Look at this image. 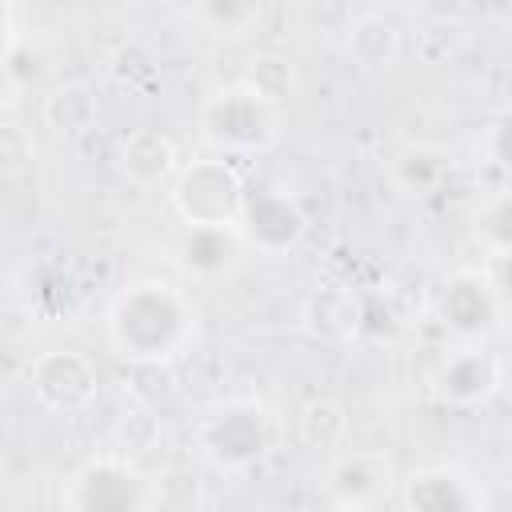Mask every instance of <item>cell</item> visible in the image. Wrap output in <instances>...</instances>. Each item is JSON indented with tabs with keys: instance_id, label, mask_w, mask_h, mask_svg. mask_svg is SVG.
<instances>
[{
	"instance_id": "cell-5",
	"label": "cell",
	"mask_w": 512,
	"mask_h": 512,
	"mask_svg": "<svg viewBox=\"0 0 512 512\" xmlns=\"http://www.w3.org/2000/svg\"><path fill=\"white\" fill-rule=\"evenodd\" d=\"M248 196V180L236 172L232 160L200 156L180 168V176L168 188L172 212L184 220V228L196 224H236Z\"/></svg>"
},
{
	"instance_id": "cell-7",
	"label": "cell",
	"mask_w": 512,
	"mask_h": 512,
	"mask_svg": "<svg viewBox=\"0 0 512 512\" xmlns=\"http://www.w3.org/2000/svg\"><path fill=\"white\" fill-rule=\"evenodd\" d=\"M504 300L496 296L488 272L480 268H456L444 276L436 292V320L444 332L456 336V344H480L500 328Z\"/></svg>"
},
{
	"instance_id": "cell-1",
	"label": "cell",
	"mask_w": 512,
	"mask_h": 512,
	"mask_svg": "<svg viewBox=\"0 0 512 512\" xmlns=\"http://www.w3.org/2000/svg\"><path fill=\"white\" fill-rule=\"evenodd\" d=\"M108 344L128 364H168L196 336V308L172 280L140 276L124 284L104 312Z\"/></svg>"
},
{
	"instance_id": "cell-25",
	"label": "cell",
	"mask_w": 512,
	"mask_h": 512,
	"mask_svg": "<svg viewBox=\"0 0 512 512\" xmlns=\"http://www.w3.org/2000/svg\"><path fill=\"white\" fill-rule=\"evenodd\" d=\"M488 280H492V288H496V296L504 300V308H512V252H496V256H488Z\"/></svg>"
},
{
	"instance_id": "cell-10",
	"label": "cell",
	"mask_w": 512,
	"mask_h": 512,
	"mask_svg": "<svg viewBox=\"0 0 512 512\" xmlns=\"http://www.w3.org/2000/svg\"><path fill=\"white\" fill-rule=\"evenodd\" d=\"M116 168L120 176L140 188V192H156V188H172V180L180 176V148L168 132L144 124V128H128L116 144Z\"/></svg>"
},
{
	"instance_id": "cell-26",
	"label": "cell",
	"mask_w": 512,
	"mask_h": 512,
	"mask_svg": "<svg viewBox=\"0 0 512 512\" xmlns=\"http://www.w3.org/2000/svg\"><path fill=\"white\" fill-rule=\"evenodd\" d=\"M332 512H372V508H332Z\"/></svg>"
},
{
	"instance_id": "cell-4",
	"label": "cell",
	"mask_w": 512,
	"mask_h": 512,
	"mask_svg": "<svg viewBox=\"0 0 512 512\" xmlns=\"http://www.w3.org/2000/svg\"><path fill=\"white\" fill-rule=\"evenodd\" d=\"M156 500L160 480L116 452L84 460L60 488L64 512H156Z\"/></svg>"
},
{
	"instance_id": "cell-16",
	"label": "cell",
	"mask_w": 512,
	"mask_h": 512,
	"mask_svg": "<svg viewBox=\"0 0 512 512\" xmlns=\"http://www.w3.org/2000/svg\"><path fill=\"white\" fill-rule=\"evenodd\" d=\"M344 52L364 72L388 68L400 56V28L384 12H360L344 32Z\"/></svg>"
},
{
	"instance_id": "cell-17",
	"label": "cell",
	"mask_w": 512,
	"mask_h": 512,
	"mask_svg": "<svg viewBox=\"0 0 512 512\" xmlns=\"http://www.w3.org/2000/svg\"><path fill=\"white\" fill-rule=\"evenodd\" d=\"M448 168H452V160L444 148L412 140V144L396 148V156L388 160V180L408 196H428L448 180Z\"/></svg>"
},
{
	"instance_id": "cell-13",
	"label": "cell",
	"mask_w": 512,
	"mask_h": 512,
	"mask_svg": "<svg viewBox=\"0 0 512 512\" xmlns=\"http://www.w3.org/2000/svg\"><path fill=\"white\" fill-rule=\"evenodd\" d=\"M244 252L248 244L236 224H196V228H184L176 240V264L184 268V276L204 284L232 276L244 264Z\"/></svg>"
},
{
	"instance_id": "cell-14",
	"label": "cell",
	"mask_w": 512,
	"mask_h": 512,
	"mask_svg": "<svg viewBox=\"0 0 512 512\" xmlns=\"http://www.w3.org/2000/svg\"><path fill=\"white\" fill-rule=\"evenodd\" d=\"M300 324L312 340L352 344L364 336V296L356 288H344V284H324L304 300Z\"/></svg>"
},
{
	"instance_id": "cell-11",
	"label": "cell",
	"mask_w": 512,
	"mask_h": 512,
	"mask_svg": "<svg viewBox=\"0 0 512 512\" xmlns=\"http://www.w3.org/2000/svg\"><path fill=\"white\" fill-rule=\"evenodd\" d=\"M392 460L384 452H340L328 472H324V492L332 500V508H372L380 496L392 492Z\"/></svg>"
},
{
	"instance_id": "cell-8",
	"label": "cell",
	"mask_w": 512,
	"mask_h": 512,
	"mask_svg": "<svg viewBox=\"0 0 512 512\" xmlns=\"http://www.w3.org/2000/svg\"><path fill=\"white\" fill-rule=\"evenodd\" d=\"M248 252L260 256H284L308 236V212L300 200L276 184H248L240 220H236Z\"/></svg>"
},
{
	"instance_id": "cell-19",
	"label": "cell",
	"mask_w": 512,
	"mask_h": 512,
	"mask_svg": "<svg viewBox=\"0 0 512 512\" xmlns=\"http://www.w3.org/2000/svg\"><path fill=\"white\" fill-rule=\"evenodd\" d=\"M472 236L488 256L512 252V188H500L472 208Z\"/></svg>"
},
{
	"instance_id": "cell-24",
	"label": "cell",
	"mask_w": 512,
	"mask_h": 512,
	"mask_svg": "<svg viewBox=\"0 0 512 512\" xmlns=\"http://www.w3.org/2000/svg\"><path fill=\"white\" fill-rule=\"evenodd\" d=\"M0 160H4L8 176H16L32 160V136L16 120H4V128H0Z\"/></svg>"
},
{
	"instance_id": "cell-21",
	"label": "cell",
	"mask_w": 512,
	"mask_h": 512,
	"mask_svg": "<svg viewBox=\"0 0 512 512\" xmlns=\"http://www.w3.org/2000/svg\"><path fill=\"white\" fill-rule=\"evenodd\" d=\"M244 84L256 88L260 96H268L272 104H284V96H292V88H296V68L280 52H256Z\"/></svg>"
},
{
	"instance_id": "cell-6",
	"label": "cell",
	"mask_w": 512,
	"mask_h": 512,
	"mask_svg": "<svg viewBox=\"0 0 512 512\" xmlns=\"http://www.w3.org/2000/svg\"><path fill=\"white\" fill-rule=\"evenodd\" d=\"M24 384H28L32 400L44 412H56V416H80L100 396L96 360L88 352H76V348L36 352L24 368Z\"/></svg>"
},
{
	"instance_id": "cell-3",
	"label": "cell",
	"mask_w": 512,
	"mask_h": 512,
	"mask_svg": "<svg viewBox=\"0 0 512 512\" xmlns=\"http://www.w3.org/2000/svg\"><path fill=\"white\" fill-rule=\"evenodd\" d=\"M280 444L276 412L256 396L212 400L196 420V448L220 472H248Z\"/></svg>"
},
{
	"instance_id": "cell-22",
	"label": "cell",
	"mask_w": 512,
	"mask_h": 512,
	"mask_svg": "<svg viewBox=\"0 0 512 512\" xmlns=\"http://www.w3.org/2000/svg\"><path fill=\"white\" fill-rule=\"evenodd\" d=\"M108 76L120 84V88H128V92H140V88H148V84H156V56L144 48V44H136V40H128V44H120L112 56H108Z\"/></svg>"
},
{
	"instance_id": "cell-23",
	"label": "cell",
	"mask_w": 512,
	"mask_h": 512,
	"mask_svg": "<svg viewBox=\"0 0 512 512\" xmlns=\"http://www.w3.org/2000/svg\"><path fill=\"white\" fill-rule=\"evenodd\" d=\"M480 152H484L488 164L512 172V108L500 112V116L484 128V136H480Z\"/></svg>"
},
{
	"instance_id": "cell-15",
	"label": "cell",
	"mask_w": 512,
	"mask_h": 512,
	"mask_svg": "<svg viewBox=\"0 0 512 512\" xmlns=\"http://www.w3.org/2000/svg\"><path fill=\"white\" fill-rule=\"evenodd\" d=\"M40 120L52 136H64V140H80L96 128L100 120V104H96V92L84 84V80H64L56 88L44 92L40 100Z\"/></svg>"
},
{
	"instance_id": "cell-20",
	"label": "cell",
	"mask_w": 512,
	"mask_h": 512,
	"mask_svg": "<svg viewBox=\"0 0 512 512\" xmlns=\"http://www.w3.org/2000/svg\"><path fill=\"white\" fill-rule=\"evenodd\" d=\"M188 16L212 36H244L248 28L260 24L264 8L252 0H204V4H192Z\"/></svg>"
},
{
	"instance_id": "cell-12",
	"label": "cell",
	"mask_w": 512,
	"mask_h": 512,
	"mask_svg": "<svg viewBox=\"0 0 512 512\" xmlns=\"http://www.w3.org/2000/svg\"><path fill=\"white\" fill-rule=\"evenodd\" d=\"M400 504H404V512H484L488 508L484 488L452 464L416 468L400 484Z\"/></svg>"
},
{
	"instance_id": "cell-2",
	"label": "cell",
	"mask_w": 512,
	"mask_h": 512,
	"mask_svg": "<svg viewBox=\"0 0 512 512\" xmlns=\"http://www.w3.org/2000/svg\"><path fill=\"white\" fill-rule=\"evenodd\" d=\"M284 112L244 80H232L204 96L196 112V136L200 144L220 160H244L260 156L280 144Z\"/></svg>"
},
{
	"instance_id": "cell-18",
	"label": "cell",
	"mask_w": 512,
	"mask_h": 512,
	"mask_svg": "<svg viewBox=\"0 0 512 512\" xmlns=\"http://www.w3.org/2000/svg\"><path fill=\"white\" fill-rule=\"evenodd\" d=\"M296 436L304 448H324L336 452L348 440V412L332 396H312L296 408Z\"/></svg>"
},
{
	"instance_id": "cell-9",
	"label": "cell",
	"mask_w": 512,
	"mask_h": 512,
	"mask_svg": "<svg viewBox=\"0 0 512 512\" xmlns=\"http://www.w3.org/2000/svg\"><path fill=\"white\" fill-rule=\"evenodd\" d=\"M500 384H504V360L488 348V340L448 348L432 372V396L444 408H460V412L488 404L500 392Z\"/></svg>"
}]
</instances>
